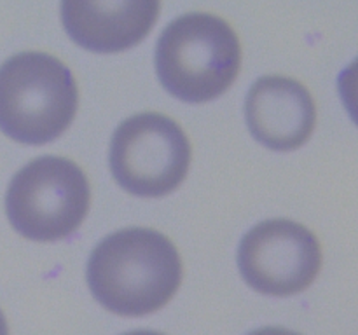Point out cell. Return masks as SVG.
Returning a JSON list of instances; mask_svg holds the SVG:
<instances>
[{
    "instance_id": "cell-1",
    "label": "cell",
    "mask_w": 358,
    "mask_h": 335,
    "mask_svg": "<svg viewBox=\"0 0 358 335\" xmlns=\"http://www.w3.org/2000/svg\"><path fill=\"white\" fill-rule=\"evenodd\" d=\"M182 283L177 246L159 230L129 227L98 243L87 262L94 299L119 316H145L166 306Z\"/></svg>"
},
{
    "instance_id": "cell-2",
    "label": "cell",
    "mask_w": 358,
    "mask_h": 335,
    "mask_svg": "<svg viewBox=\"0 0 358 335\" xmlns=\"http://www.w3.org/2000/svg\"><path fill=\"white\" fill-rule=\"evenodd\" d=\"M77 105L76 77L56 56L27 51L0 66V131L14 142H52L72 124Z\"/></svg>"
},
{
    "instance_id": "cell-3",
    "label": "cell",
    "mask_w": 358,
    "mask_h": 335,
    "mask_svg": "<svg viewBox=\"0 0 358 335\" xmlns=\"http://www.w3.org/2000/svg\"><path fill=\"white\" fill-rule=\"evenodd\" d=\"M241 45L227 21L191 13L171 21L156 47V70L168 93L189 103H205L236 80Z\"/></svg>"
},
{
    "instance_id": "cell-4",
    "label": "cell",
    "mask_w": 358,
    "mask_h": 335,
    "mask_svg": "<svg viewBox=\"0 0 358 335\" xmlns=\"http://www.w3.org/2000/svg\"><path fill=\"white\" fill-rule=\"evenodd\" d=\"M91 188L79 164L45 156L21 168L10 180L6 209L10 225L31 241L72 236L90 209Z\"/></svg>"
},
{
    "instance_id": "cell-5",
    "label": "cell",
    "mask_w": 358,
    "mask_h": 335,
    "mask_svg": "<svg viewBox=\"0 0 358 335\" xmlns=\"http://www.w3.org/2000/svg\"><path fill=\"white\" fill-rule=\"evenodd\" d=\"M192 149L177 121L142 112L122 121L110 142V171L126 192L138 198L171 194L187 177Z\"/></svg>"
},
{
    "instance_id": "cell-6",
    "label": "cell",
    "mask_w": 358,
    "mask_h": 335,
    "mask_svg": "<svg viewBox=\"0 0 358 335\" xmlns=\"http://www.w3.org/2000/svg\"><path fill=\"white\" fill-rule=\"evenodd\" d=\"M245 281L259 293L297 295L310 288L322 269V246L303 223L266 220L248 230L238 250Z\"/></svg>"
},
{
    "instance_id": "cell-7",
    "label": "cell",
    "mask_w": 358,
    "mask_h": 335,
    "mask_svg": "<svg viewBox=\"0 0 358 335\" xmlns=\"http://www.w3.org/2000/svg\"><path fill=\"white\" fill-rule=\"evenodd\" d=\"M248 131L276 152H290L310 140L317 124V105L299 80L266 75L255 80L245 103Z\"/></svg>"
},
{
    "instance_id": "cell-8",
    "label": "cell",
    "mask_w": 358,
    "mask_h": 335,
    "mask_svg": "<svg viewBox=\"0 0 358 335\" xmlns=\"http://www.w3.org/2000/svg\"><path fill=\"white\" fill-rule=\"evenodd\" d=\"M161 0H62V20L76 44L91 52H121L149 35Z\"/></svg>"
},
{
    "instance_id": "cell-9",
    "label": "cell",
    "mask_w": 358,
    "mask_h": 335,
    "mask_svg": "<svg viewBox=\"0 0 358 335\" xmlns=\"http://www.w3.org/2000/svg\"><path fill=\"white\" fill-rule=\"evenodd\" d=\"M339 93L350 117L358 126V58L339 77Z\"/></svg>"
},
{
    "instance_id": "cell-10",
    "label": "cell",
    "mask_w": 358,
    "mask_h": 335,
    "mask_svg": "<svg viewBox=\"0 0 358 335\" xmlns=\"http://www.w3.org/2000/svg\"><path fill=\"white\" fill-rule=\"evenodd\" d=\"M248 335H301V334L283 327H264V328H259V330H254Z\"/></svg>"
},
{
    "instance_id": "cell-11",
    "label": "cell",
    "mask_w": 358,
    "mask_h": 335,
    "mask_svg": "<svg viewBox=\"0 0 358 335\" xmlns=\"http://www.w3.org/2000/svg\"><path fill=\"white\" fill-rule=\"evenodd\" d=\"M0 335H9V328H7V321L2 311H0Z\"/></svg>"
},
{
    "instance_id": "cell-12",
    "label": "cell",
    "mask_w": 358,
    "mask_h": 335,
    "mask_svg": "<svg viewBox=\"0 0 358 335\" xmlns=\"http://www.w3.org/2000/svg\"><path fill=\"white\" fill-rule=\"evenodd\" d=\"M124 335H164L161 332H152V330H136V332H128Z\"/></svg>"
}]
</instances>
